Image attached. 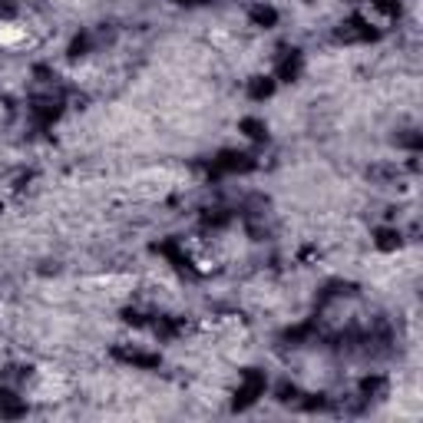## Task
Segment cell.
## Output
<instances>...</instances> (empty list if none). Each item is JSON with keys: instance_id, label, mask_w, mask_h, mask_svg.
<instances>
[{"instance_id": "obj_1", "label": "cell", "mask_w": 423, "mask_h": 423, "mask_svg": "<svg viewBox=\"0 0 423 423\" xmlns=\"http://www.w3.org/2000/svg\"><path fill=\"white\" fill-rule=\"evenodd\" d=\"M27 43V27L24 24H10V20H0V47L17 50Z\"/></svg>"}]
</instances>
